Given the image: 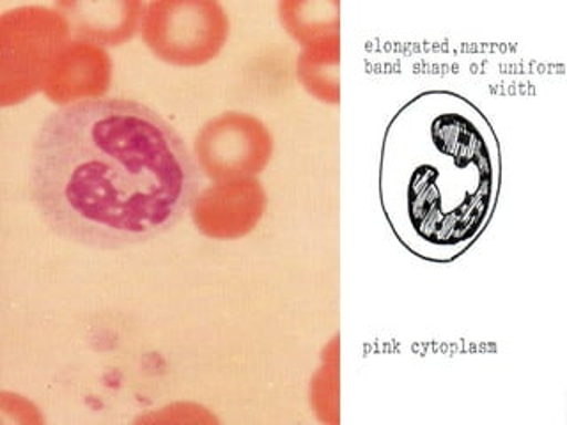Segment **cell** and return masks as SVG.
Wrapping results in <instances>:
<instances>
[{
  "instance_id": "obj_1",
  "label": "cell",
  "mask_w": 567,
  "mask_h": 425,
  "mask_svg": "<svg viewBox=\"0 0 567 425\" xmlns=\"http://www.w3.org/2000/svg\"><path fill=\"white\" fill-rule=\"evenodd\" d=\"M31 197L53 235L123 250L159 238L197 199V164L173 124L144 103L89 97L43 121Z\"/></svg>"
},
{
  "instance_id": "obj_2",
  "label": "cell",
  "mask_w": 567,
  "mask_h": 425,
  "mask_svg": "<svg viewBox=\"0 0 567 425\" xmlns=\"http://www.w3.org/2000/svg\"><path fill=\"white\" fill-rule=\"evenodd\" d=\"M378 170L381 209L399 243L424 261L451 262L492 221L501 141L468 97L431 89L390 120Z\"/></svg>"
},
{
  "instance_id": "obj_3",
  "label": "cell",
  "mask_w": 567,
  "mask_h": 425,
  "mask_svg": "<svg viewBox=\"0 0 567 425\" xmlns=\"http://www.w3.org/2000/svg\"><path fill=\"white\" fill-rule=\"evenodd\" d=\"M142 31L159 61L197 68L217 58L229 40V17L217 0L151 2Z\"/></svg>"
},
{
  "instance_id": "obj_4",
  "label": "cell",
  "mask_w": 567,
  "mask_h": 425,
  "mask_svg": "<svg viewBox=\"0 0 567 425\" xmlns=\"http://www.w3.org/2000/svg\"><path fill=\"white\" fill-rule=\"evenodd\" d=\"M197 167L215 183L254 179L270 164L274 138L262 121L226 112L204 124L195 137Z\"/></svg>"
},
{
  "instance_id": "obj_5",
  "label": "cell",
  "mask_w": 567,
  "mask_h": 425,
  "mask_svg": "<svg viewBox=\"0 0 567 425\" xmlns=\"http://www.w3.org/2000/svg\"><path fill=\"white\" fill-rule=\"evenodd\" d=\"M262 199L265 195L254 179L217 183L212 190L197 195L190 209L206 235L238 238L261 217Z\"/></svg>"
},
{
  "instance_id": "obj_6",
  "label": "cell",
  "mask_w": 567,
  "mask_h": 425,
  "mask_svg": "<svg viewBox=\"0 0 567 425\" xmlns=\"http://www.w3.org/2000/svg\"><path fill=\"white\" fill-rule=\"evenodd\" d=\"M339 34L303 46L298 61L301 84L319 102L339 103Z\"/></svg>"
},
{
  "instance_id": "obj_7",
  "label": "cell",
  "mask_w": 567,
  "mask_h": 425,
  "mask_svg": "<svg viewBox=\"0 0 567 425\" xmlns=\"http://www.w3.org/2000/svg\"><path fill=\"white\" fill-rule=\"evenodd\" d=\"M339 2H280L279 17L286 31L303 46L339 34Z\"/></svg>"
}]
</instances>
